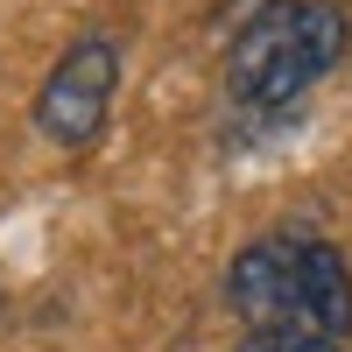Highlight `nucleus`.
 <instances>
[{"label": "nucleus", "mask_w": 352, "mask_h": 352, "mask_svg": "<svg viewBox=\"0 0 352 352\" xmlns=\"http://www.w3.org/2000/svg\"><path fill=\"white\" fill-rule=\"evenodd\" d=\"M303 303L317 317V331L324 338H352V268L345 254L331 240H317V232H303Z\"/></svg>", "instance_id": "obj_4"}, {"label": "nucleus", "mask_w": 352, "mask_h": 352, "mask_svg": "<svg viewBox=\"0 0 352 352\" xmlns=\"http://www.w3.org/2000/svg\"><path fill=\"white\" fill-rule=\"evenodd\" d=\"M226 303L232 317H240L247 331H282V324H310L317 317L303 303V232H261V240H247L240 254H232L226 268Z\"/></svg>", "instance_id": "obj_3"}, {"label": "nucleus", "mask_w": 352, "mask_h": 352, "mask_svg": "<svg viewBox=\"0 0 352 352\" xmlns=\"http://www.w3.org/2000/svg\"><path fill=\"white\" fill-rule=\"evenodd\" d=\"M345 43H352V21L338 0H268L226 43V99L240 113H282L317 78L338 71Z\"/></svg>", "instance_id": "obj_1"}, {"label": "nucleus", "mask_w": 352, "mask_h": 352, "mask_svg": "<svg viewBox=\"0 0 352 352\" xmlns=\"http://www.w3.org/2000/svg\"><path fill=\"white\" fill-rule=\"evenodd\" d=\"M240 352H345V345L324 338V331H310V324H282V331H247Z\"/></svg>", "instance_id": "obj_5"}, {"label": "nucleus", "mask_w": 352, "mask_h": 352, "mask_svg": "<svg viewBox=\"0 0 352 352\" xmlns=\"http://www.w3.org/2000/svg\"><path fill=\"white\" fill-rule=\"evenodd\" d=\"M113 92H120V43L113 36H78L56 56V71L43 78V92H36V134H50L56 148L99 141L106 113H113Z\"/></svg>", "instance_id": "obj_2"}]
</instances>
